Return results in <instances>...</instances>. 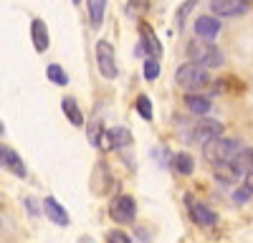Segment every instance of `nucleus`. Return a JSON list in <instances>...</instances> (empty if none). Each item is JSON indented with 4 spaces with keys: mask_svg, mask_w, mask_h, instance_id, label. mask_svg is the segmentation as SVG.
Returning a JSON list of instances; mask_svg holds the SVG:
<instances>
[{
    "mask_svg": "<svg viewBox=\"0 0 253 243\" xmlns=\"http://www.w3.org/2000/svg\"><path fill=\"white\" fill-rule=\"evenodd\" d=\"M187 56H190V64H195V66H200V69H205V71L220 69L223 61H225L220 48H215L213 43H210V40H200V38L190 40Z\"/></svg>",
    "mask_w": 253,
    "mask_h": 243,
    "instance_id": "f257e3e1",
    "label": "nucleus"
},
{
    "mask_svg": "<svg viewBox=\"0 0 253 243\" xmlns=\"http://www.w3.org/2000/svg\"><path fill=\"white\" fill-rule=\"evenodd\" d=\"M175 81L177 86L185 89V94H200L203 89H208L210 84H213V79H210V74L195 64H182L175 74Z\"/></svg>",
    "mask_w": 253,
    "mask_h": 243,
    "instance_id": "f03ea898",
    "label": "nucleus"
},
{
    "mask_svg": "<svg viewBox=\"0 0 253 243\" xmlns=\"http://www.w3.org/2000/svg\"><path fill=\"white\" fill-rule=\"evenodd\" d=\"M241 147H243V142L236 137H215L208 145H203V155L210 165H215V162H228Z\"/></svg>",
    "mask_w": 253,
    "mask_h": 243,
    "instance_id": "7ed1b4c3",
    "label": "nucleus"
},
{
    "mask_svg": "<svg viewBox=\"0 0 253 243\" xmlns=\"http://www.w3.org/2000/svg\"><path fill=\"white\" fill-rule=\"evenodd\" d=\"M109 215L117 223H132L137 218V200L132 195H117L109 202Z\"/></svg>",
    "mask_w": 253,
    "mask_h": 243,
    "instance_id": "20e7f679",
    "label": "nucleus"
},
{
    "mask_svg": "<svg viewBox=\"0 0 253 243\" xmlns=\"http://www.w3.org/2000/svg\"><path fill=\"white\" fill-rule=\"evenodd\" d=\"M96 64L104 79H117V61H114V46L109 40L96 43Z\"/></svg>",
    "mask_w": 253,
    "mask_h": 243,
    "instance_id": "39448f33",
    "label": "nucleus"
},
{
    "mask_svg": "<svg viewBox=\"0 0 253 243\" xmlns=\"http://www.w3.org/2000/svg\"><path fill=\"white\" fill-rule=\"evenodd\" d=\"M187 205H190V218H193L195 226H200V228H213L215 223H218L215 210L208 208L205 202H198V200H193V198L187 195Z\"/></svg>",
    "mask_w": 253,
    "mask_h": 243,
    "instance_id": "423d86ee",
    "label": "nucleus"
},
{
    "mask_svg": "<svg viewBox=\"0 0 253 243\" xmlns=\"http://www.w3.org/2000/svg\"><path fill=\"white\" fill-rule=\"evenodd\" d=\"M129 142H132L129 129H124V127H112V129H104V132H101L99 147H104V150H122V147L129 145Z\"/></svg>",
    "mask_w": 253,
    "mask_h": 243,
    "instance_id": "0eeeda50",
    "label": "nucleus"
},
{
    "mask_svg": "<svg viewBox=\"0 0 253 243\" xmlns=\"http://www.w3.org/2000/svg\"><path fill=\"white\" fill-rule=\"evenodd\" d=\"M248 10V3L243 0H210V13L215 18H236Z\"/></svg>",
    "mask_w": 253,
    "mask_h": 243,
    "instance_id": "6e6552de",
    "label": "nucleus"
},
{
    "mask_svg": "<svg viewBox=\"0 0 253 243\" xmlns=\"http://www.w3.org/2000/svg\"><path fill=\"white\" fill-rule=\"evenodd\" d=\"M215 137H223V124L215 119H210V117H203L195 129H193V139L195 142H203V145H208L210 139H215Z\"/></svg>",
    "mask_w": 253,
    "mask_h": 243,
    "instance_id": "1a4fd4ad",
    "label": "nucleus"
},
{
    "mask_svg": "<svg viewBox=\"0 0 253 243\" xmlns=\"http://www.w3.org/2000/svg\"><path fill=\"white\" fill-rule=\"evenodd\" d=\"M220 33V20L215 15H200L195 20V36L200 40H213Z\"/></svg>",
    "mask_w": 253,
    "mask_h": 243,
    "instance_id": "9d476101",
    "label": "nucleus"
},
{
    "mask_svg": "<svg viewBox=\"0 0 253 243\" xmlns=\"http://www.w3.org/2000/svg\"><path fill=\"white\" fill-rule=\"evenodd\" d=\"M0 167H8L10 172H15L18 177H26V165H23V160L18 157L15 150L5 147V145H0Z\"/></svg>",
    "mask_w": 253,
    "mask_h": 243,
    "instance_id": "9b49d317",
    "label": "nucleus"
},
{
    "mask_svg": "<svg viewBox=\"0 0 253 243\" xmlns=\"http://www.w3.org/2000/svg\"><path fill=\"white\" fill-rule=\"evenodd\" d=\"M139 36H142V48L147 51V56L157 61L162 56V43H160V38L155 36V31L147 26V23H142L139 26Z\"/></svg>",
    "mask_w": 253,
    "mask_h": 243,
    "instance_id": "f8f14e48",
    "label": "nucleus"
},
{
    "mask_svg": "<svg viewBox=\"0 0 253 243\" xmlns=\"http://www.w3.org/2000/svg\"><path fill=\"white\" fill-rule=\"evenodd\" d=\"M43 210H46V218H51L56 226H69V213H66V208H63L56 198L48 195L43 200Z\"/></svg>",
    "mask_w": 253,
    "mask_h": 243,
    "instance_id": "ddd939ff",
    "label": "nucleus"
},
{
    "mask_svg": "<svg viewBox=\"0 0 253 243\" xmlns=\"http://www.w3.org/2000/svg\"><path fill=\"white\" fill-rule=\"evenodd\" d=\"M213 172H215V177L223 182V185H236V182L243 177L236 167H233V162H215V165H213Z\"/></svg>",
    "mask_w": 253,
    "mask_h": 243,
    "instance_id": "4468645a",
    "label": "nucleus"
},
{
    "mask_svg": "<svg viewBox=\"0 0 253 243\" xmlns=\"http://www.w3.org/2000/svg\"><path fill=\"white\" fill-rule=\"evenodd\" d=\"M230 162H233V167L241 172V175H248L253 170V147H241L233 157H230Z\"/></svg>",
    "mask_w": 253,
    "mask_h": 243,
    "instance_id": "2eb2a0df",
    "label": "nucleus"
},
{
    "mask_svg": "<svg viewBox=\"0 0 253 243\" xmlns=\"http://www.w3.org/2000/svg\"><path fill=\"white\" fill-rule=\"evenodd\" d=\"M31 36H33V46H36V51L38 53H43L46 48H48V28H46V23L43 20H33L31 23Z\"/></svg>",
    "mask_w": 253,
    "mask_h": 243,
    "instance_id": "dca6fc26",
    "label": "nucleus"
},
{
    "mask_svg": "<svg viewBox=\"0 0 253 243\" xmlns=\"http://www.w3.org/2000/svg\"><path fill=\"white\" fill-rule=\"evenodd\" d=\"M185 107L198 117H205L210 112V99L205 94H185Z\"/></svg>",
    "mask_w": 253,
    "mask_h": 243,
    "instance_id": "f3484780",
    "label": "nucleus"
},
{
    "mask_svg": "<svg viewBox=\"0 0 253 243\" xmlns=\"http://www.w3.org/2000/svg\"><path fill=\"white\" fill-rule=\"evenodd\" d=\"M61 109H63V114L69 117V122L74 127H81L84 124V114H81V109H79V104H76V99L74 96H66L61 101Z\"/></svg>",
    "mask_w": 253,
    "mask_h": 243,
    "instance_id": "a211bd4d",
    "label": "nucleus"
},
{
    "mask_svg": "<svg viewBox=\"0 0 253 243\" xmlns=\"http://www.w3.org/2000/svg\"><path fill=\"white\" fill-rule=\"evenodd\" d=\"M89 5V18H91V26L99 28L101 20H104V13H107V0H86Z\"/></svg>",
    "mask_w": 253,
    "mask_h": 243,
    "instance_id": "6ab92c4d",
    "label": "nucleus"
},
{
    "mask_svg": "<svg viewBox=\"0 0 253 243\" xmlns=\"http://www.w3.org/2000/svg\"><path fill=\"white\" fill-rule=\"evenodd\" d=\"M175 170H177L180 175H193V170H195V160L190 157L187 152H180V155L175 157Z\"/></svg>",
    "mask_w": 253,
    "mask_h": 243,
    "instance_id": "aec40b11",
    "label": "nucleus"
},
{
    "mask_svg": "<svg viewBox=\"0 0 253 243\" xmlns=\"http://www.w3.org/2000/svg\"><path fill=\"white\" fill-rule=\"evenodd\" d=\"M46 76L53 81L56 86H66V84H69V76H66V71H63L58 64H51V66L46 69Z\"/></svg>",
    "mask_w": 253,
    "mask_h": 243,
    "instance_id": "412c9836",
    "label": "nucleus"
},
{
    "mask_svg": "<svg viewBox=\"0 0 253 243\" xmlns=\"http://www.w3.org/2000/svg\"><path fill=\"white\" fill-rule=\"evenodd\" d=\"M137 112H139V117L142 119H147V122H150L152 119V101H150V96H139L137 99Z\"/></svg>",
    "mask_w": 253,
    "mask_h": 243,
    "instance_id": "4be33fe9",
    "label": "nucleus"
},
{
    "mask_svg": "<svg viewBox=\"0 0 253 243\" xmlns=\"http://www.w3.org/2000/svg\"><path fill=\"white\" fill-rule=\"evenodd\" d=\"M251 198H253V188L251 185H243L241 188H236V193H233V200L238 202V205H246V202H251Z\"/></svg>",
    "mask_w": 253,
    "mask_h": 243,
    "instance_id": "5701e85b",
    "label": "nucleus"
},
{
    "mask_svg": "<svg viewBox=\"0 0 253 243\" xmlns=\"http://www.w3.org/2000/svg\"><path fill=\"white\" fill-rule=\"evenodd\" d=\"M157 76H160V64H157L155 58H147L144 61V79L147 81H155Z\"/></svg>",
    "mask_w": 253,
    "mask_h": 243,
    "instance_id": "b1692460",
    "label": "nucleus"
},
{
    "mask_svg": "<svg viewBox=\"0 0 253 243\" xmlns=\"http://www.w3.org/2000/svg\"><path fill=\"white\" fill-rule=\"evenodd\" d=\"M107 243H132V238L124 231H109L107 233Z\"/></svg>",
    "mask_w": 253,
    "mask_h": 243,
    "instance_id": "393cba45",
    "label": "nucleus"
},
{
    "mask_svg": "<svg viewBox=\"0 0 253 243\" xmlns=\"http://www.w3.org/2000/svg\"><path fill=\"white\" fill-rule=\"evenodd\" d=\"M195 3H198V0H185V3L180 5V10H177V26H182V20H185V15H187L190 10L195 8Z\"/></svg>",
    "mask_w": 253,
    "mask_h": 243,
    "instance_id": "a878e982",
    "label": "nucleus"
},
{
    "mask_svg": "<svg viewBox=\"0 0 253 243\" xmlns=\"http://www.w3.org/2000/svg\"><path fill=\"white\" fill-rule=\"evenodd\" d=\"M89 139H91V145H99V139H101V127H99V122L89 127Z\"/></svg>",
    "mask_w": 253,
    "mask_h": 243,
    "instance_id": "bb28decb",
    "label": "nucleus"
},
{
    "mask_svg": "<svg viewBox=\"0 0 253 243\" xmlns=\"http://www.w3.org/2000/svg\"><path fill=\"white\" fill-rule=\"evenodd\" d=\"M0 137H3V124H0Z\"/></svg>",
    "mask_w": 253,
    "mask_h": 243,
    "instance_id": "cd10ccee",
    "label": "nucleus"
},
{
    "mask_svg": "<svg viewBox=\"0 0 253 243\" xmlns=\"http://www.w3.org/2000/svg\"><path fill=\"white\" fill-rule=\"evenodd\" d=\"M243 3H248V5H251V3H253V0H243Z\"/></svg>",
    "mask_w": 253,
    "mask_h": 243,
    "instance_id": "c85d7f7f",
    "label": "nucleus"
},
{
    "mask_svg": "<svg viewBox=\"0 0 253 243\" xmlns=\"http://www.w3.org/2000/svg\"><path fill=\"white\" fill-rule=\"evenodd\" d=\"M74 3H81V0H74Z\"/></svg>",
    "mask_w": 253,
    "mask_h": 243,
    "instance_id": "c756f323",
    "label": "nucleus"
}]
</instances>
